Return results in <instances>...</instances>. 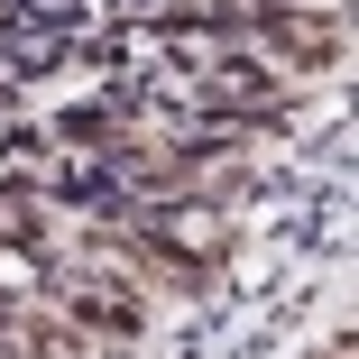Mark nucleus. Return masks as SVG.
I'll return each instance as SVG.
<instances>
[{"label":"nucleus","mask_w":359,"mask_h":359,"mask_svg":"<svg viewBox=\"0 0 359 359\" xmlns=\"http://www.w3.org/2000/svg\"><path fill=\"white\" fill-rule=\"evenodd\" d=\"M148 240H157L166 258H184L194 276H212V267L231 258V222H222V203H175V212H157Z\"/></svg>","instance_id":"f257e3e1"},{"label":"nucleus","mask_w":359,"mask_h":359,"mask_svg":"<svg viewBox=\"0 0 359 359\" xmlns=\"http://www.w3.org/2000/svg\"><path fill=\"white\" fill-rule=\"evenodd\" d=\"M313 359H350V341H323V350H313Z\"/></svg>","instance_id":"f03ea898"}]
</instances>
